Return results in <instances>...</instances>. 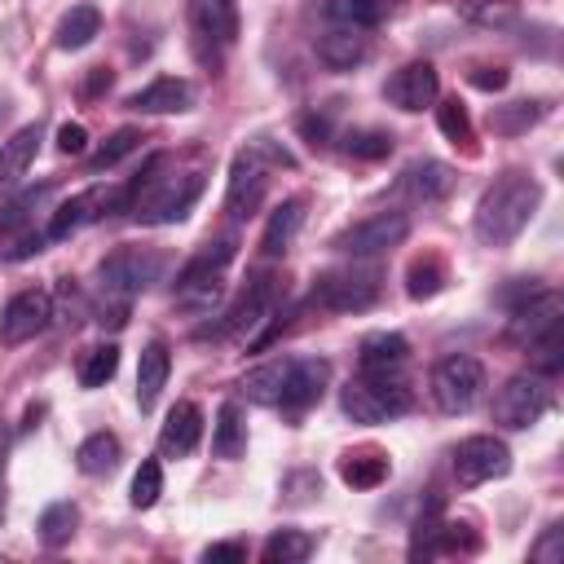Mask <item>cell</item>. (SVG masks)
Returning <instances> with one entry per match:
<instances>
[{"mask_svg": "<svg viewBox=\"0 0 564 564\" xmlns=\"http://www.w3.org/2000/svg\"><path fill=\"white\" fill-rule=\"evenodd\" d=\"M247 449V423H242V410L238 401H225L216 410V427H212V454L216 458H242Z\"/></svg>", "mask_w": 564, "mask_h": 564, "instance_id": "4dcf8cb0", "label": "cell"}, {"mask_svg": "<svg viewBox=\"0 0 564 564\" xmlns=\"http://www.w3.org/2000/svg\"><path fill=\"white\" fill-rule=\"evenodd\" d=\"M441 498L432 494L427 498V511L414 520V533H410V560H427V555H436V538H441Z\"/></svg>", "mask_w": 564, "mask_h": 564, "instance_id": "74e56055", "label": "cell"}, {"mask_svg": "<svg viewBox=\"0 0 564 564\" xmlns=\"http://www.w3.org/2000/svg\"><path fill=\"white\" fill-rule=\"evenodd\" d=\"M247 150H251V154H256L264 167H295V154H291L286 145H278L273 137H256Z\"/></svg>", "mask_w": 564, "mask_h": 564, "instance_id": "f6af8a7d", "label": "cell"}, {"mask_svg": "<svg viewBox=\"0 0 564 564\" xmlns=\"http://www.w3.org/2000/svg\"><path fill=\"white\" fill-rule=\"evenodd\" d=\"M436 93H441V79H436V66H432V62H405V66L392 70L388 84H383V97H388L397 110H405V115L432 106Z\"/></svg>", "mask_w": 564, "mask_h": 564, "instance_id": "5bb4252c", "label": "cell"}, {"mask_svg": "<svg viewBox=\"0 0 564 564\" xmlns=\"http://www.w3.org/2000/svg\"><path fill=\"white\" fill-rule=\"evenodd\" d=\"M159 278H163V256L141 247H119L97 264V286L106 291V300H132Z\"/></svg>", "mask_w": 564, "mask_h": 564, "instance_id": "5b68a950", "label": "cell"}, {"mask_svg": "<svg viewBox=\"0 0 564 564\" xmlns=\"http://www.w3.org/2000/svg\"><path fill=\"white\" fill-rule=\"evenodd\" d=\"M445 282H449V264H445V256H436V251L414 256L410 269H405V295H410V300H432L436 291H445Z\"/></svg>", "mask_w": 564, "mask_h": 564, "instance_id": "83f0119b", "label": "cell"}, {"mask_svg": "<svg viewBox=\"0 0 564 564\" xmlns=\"http://www.w3.org/2000/svg\"><path fill=\"white\" fill-rule=\"evenodd\" d=\"M339 480L348 489H375L388 480V454L383 449H352L339 458Z\"/></svg>", "mask_w": 564, "mask_h": 564, "instance_id": "f546056e", "label": "cell"}, {"mask_svg": "<svg viewBox=\"0 0 564 564\" xmlns=\"http://www.w3.org/2000/svg\"><path fill=\"white\" fill-rule=\"evenodd\" d=\"M326 383H330V361L326 357H286L278 405L282 410H308L313 401H322Z\"/></svg>", "mask_w": 564, "mask_h": 564, "instance_id": "4fadbf2b", "label": "cell"}, {"mask_svg": "<svg viewBox=\"0 0 564 564\" xmlns=\"http://www.w3.org/2000/svg\"><path fill=\"white\" fill-rule=\"evenodd\" d=\"M119 458H123V445H119L115 432H93V436H84L79 449H75V467H79L84 476H106V471L119 467Z\"/></svg>", "mask_w": 564, "mask_h": 564, "instance_id": "f1b7e54d", "label": "cell"}, {"mask_svg": "<svg viewBox=\"0 0 564 564\" xmlns=\"http://www.w3.org/2000/svg\"><path fill=\"white\" fill-rule=\"evenodd\" d=\"M542 115H546V106H542V101H511V106H494L489 123H494V132L516 137V132H529Z\"/></svg>", "mask_w": 564, "mask_h": 564, "instance_id": "d590c367", "label": "cell"}, {"mask_svg": "<svg viewBox=\"0 0 564 564\" xmlns=\"http://www.w3.org/2000/svg\"><path fill=\"white\" fill-rule=\"evenodd\" d=\"M538 203H542V185H538L533 176H524V172H502V176L480 194L476 216H471V229H476V238H480L485 247H511V242L529 229Z\"/></svg>", "mask_w": 564, "mask_h": 564, "instance_id": "6da1fadb", "label": "cell"}, {"mask_svg": "<svg viewBox=\"0 0 564 564\" xmlns=\"http://www.w3.org/2000/svg\"><path fill=\"white\" fill-rule=\"evenodd\" d=\"M159 167H163V154H154L145 163V172L128 185L132 212L145 225H172V220H181L194 207V198L203 194V176L198 172H189V176H159Z\"/></svg>", "mask_w": 564, "mask_h": 564, "instance_id": "7a4b0ae2", "label": "cell"}, {"mask_svg": "<svg viewBox=\"0 0 564 564\" xmlns=\"http://www.w3.org/2000/svg\"><path fill=\"white\" fill-rule=\"evenodd\" d=\"M282 370H286V357H278V361H264V366L247 370V375H242V397H247L251 405H278Z\"/></svg>", "mask_w": 564, "mask_h": 564, "instance_id": "d6a6232c", "label": "cell"}, {"mask_svg": "<svg viewBox=\"0 0 564 564\" xmlns=\"http://www.w3.org/2000/svg\"><path fill=\"white\" fill-rule=\"evenodd\" d=\"M300 225H304V198H282V203L269 212V225H264V238H260L264 260L286 256V247L295 242Z\"/></svg>", "mask_w": 564, "mask_h": 564, "instance_id": "cb8c5ba5", "label": "cell"}, {"mask_svg": "<svg viewBox=\"0 0 564 564\" xmlns=\"http://www.w3.org/2000/svg\"><path fill=\"white\" fill-rule=\"evenodd\" d=\"M106 88H110V70H106V66H93L88 79H84V97L93 101V97H101Z\"/></svg>", "mask_w": 564, "mask_h": 564, "instance_id": "816d5d0a", "label": "cell"}, {"mask_svg": "<svg viewBox=\"0 0 564 564\" xmlns=\"http://www.w3.org/2000/svg\"><path fill=\"white\" fill-rule=\"evenodd\" d=\"M203 441V410L194 401H176L159 427V454L163 458H189Z\"/></svg>", "mask_w": 564, "mask_h": 564, "instance_id": "2e32d148", "label": "cell"}, {"mask_svg": "<svg viewBox=\"0 0 564 564\" xmlns=\"http://www.w3.org/2000/svg\"><path fill=\"white\" fill-rule=\"evenodd\" d=\"M75 524H79V507L75 502H48L40 511V542L44 546H66L75 538Z\"/></svg>", "mask_w": 564, "mask_h": 564, "instance_id": "e575fe53", "label": "cell"}, {"mask_svg": "<svg viewBox=\"0 0 564 564\" xmlns=\"http://www.w3.org/2000/svg\"><path fill=\"white\" fill-rule=\"evenodd\" d=\"M238 560H247V551L238 542H212L203 551V564H238Z\"/></svg>", "mask_w": 564, "mask_h": 564, "instance_id": "f907efd6", "label": "cell"}, {"mask_svg": "<svg viewBox=\"0 0 564 564\" xmlns=\"http://www.w3.org/2000/svg\"><path fill=\"white\" fill-rule=\"evenodd\" d=\"M48 194H53V185H35V189H26L18 203H9V212L0 216V229H4V234H13V229H22V225H31L35 207H40Z\"/></svg>", "mask_w": 564, "mask_h": 564, "instance_id": "7bdbcfd3", "label": "cell"}, {"mask_svg": "<svg viewBox=\"0 0 564 564\" xmlns=\"http://www.w3.org/2000/svg\"><path fill=\"white\" fill-rule=\"evenodd\" d=\"M97 35H101V13H97V4H75V9H66L62 22H57V31H53L57 48H66V53L88 48Z\"/></svg>", "mask_w": 564, "mask_h": 564, "instance_id": "4316f807", "label": "cell"}, {"mask_svg": "<svg viewBox=\"0 0 564 564\" xmlns=\"http://www.w3.org/2000/svg\"><path fill=\"white\" fill-rule=\"evenodd\" d=\"M366 53H370V40H366V31L361 26H330L322 40H317V57L330 66V70H352L357 62H366Z\"/></svg>", "mask_w": 564, "mask_h": 564, "instance_id": "44dd1931", "label": "cell"}, {"mask_svg": "<svg viewBox=\"0 0 564 564\" xmlns=\"http://www.w3.org/2000/svg\"><path fill=\"white\" fill-rule=\"evenodd\" d=\"M295 128H300V137H304L308 145H326V141H330V115L308 110V115L295 119Z\"/></svg>", "mask_w": 564, "mask_h": 564, "instance_id": "7dc6e473", "label": "cell"}, {"mask_svg": "<svg viewBox=\"0 0 564 564\" xmlns=\"http://www.w3.org/2000/svg\"><path fill=\"white\" fill-rule=\"evenodd\" d=\"M308 555H313V538L304 529H273L264 551H260L264 564H300Z\"/></svg>", "mask_w": 564, "mask_h": 564, "instance_id": "836d02e7", "label": "cell"}, {"mask_svg": "<svg viewBox=\"0 0 564 564\" xmlns=\"http://www.w3.org/2000/svg\"><path fill=\"white\" fill-rule=\"evenodd\" d=\"M40 141H44L40 119L26 123V128H18L9 141H0V189H13V185L26 176V167H31L35 150H40Z\"/></svg>", "mask_w": 564, "mask_h": 564, "instance_id": "ffe728a7", "label": "cell"}, {"mask_svg": "<svg viewBox=\"0 0 564 564\" xmlns=\"http://www.w3.org/2000/svg\"><path fill=\"white\" fill-rule=\"evenodd\" d=\"M339 145L352 159H383V154H392V132H383V128H352V132L339 137Z\"/></svg>", "mask_w": 564, "mask_h": 564, "instance_id": "60d3db41", "label": "cell"}, {"mask_svg": "<svg viewBox=\"0 0 564 564\" xmlns=\"http://www.w3.org/2000/svg\"><path fill=\"white\" fill-rule=\"evenodd\" d=\"M4 458H9V432L0 427V471H4Z\"/></svg>", "mask_w": 564, "mask_h": 564, "instance_id": "f5cc1de1", "label": "cell"}, {"mask_svg": "<svg viewBox=\"0 0 564 564\" xmlns=\"http://www.w3.org/2000/svg\"><path fill=\"white\" fill-rule=\"evenodd\" d=\"M560 313H564V304H560V295H555V291H533L524 304H516V308H511L507 339H511V344H520V348H529V344H538L546 330H555V326H560Z\"/></svg>", "mask_w": 564, "mask_h": 564, "instance_id": "9a60e30c", "label": "cell"}, {"mask_svg": "<svg viewBox=\"0 0 564 564\" xmlns=\"http://www.w3.org/2000/svg\"><path fill=\"white\" fill-rule=\"evenodd\" d=\"M137 145H141V128H115V132L97 145V154L88 159V167H93V172H106V167H115L119 159H128Z\"/></svg>", "mask_w": 564, "mask_h": 564, "instance_id": "ab89813d", "label": "cell"}, {"mask_svg": "<svg viewBox=\"0 0 564 564\" xmlns=\"http://www.w3.org/2000/svg\"><path fill=\"white\" fill-rule=\"evenodd\" d=\"M273 278H256L247 291H242V300L225 313V322H220V335H234V330H251V326H260L269 313H273Z\"/></svg>", "mask_w": 564, "mask_h": 564, "instance_id": "603a6c76", "label": "cell"}, {"mask_svg": "<svg viewBox=\"0 0 564 564\" xmlns=\"http://www.w3.org/2000/svg\"><path fill=\"white\" fill-rule=\"evenodd\" d=\"M436 128L445 132V141H454V145H463V150H471V141H476L471 119H467V106H463L458 97L436 101Z\"/></svg>", "mask_w": 564, "mask_h": 564, "instance_id": "8d00e7d4", "label": "cell"}, {"mask_svg": "<svg viewBox=\"0 0 564 564\" xmlns=\"http://www.w3.org/2000/svg\"><path fill=\"white\" fill-rule=\"evenodd\" d=\"M123 203H128V189H106V185L79 189V194H70L66 203H57V212L48 216L44 238H48V242H66L75 229H84L88 220H97V216H106L110 207H123Z\"/></svg>", "mask_w": 564, "mask_h": 564, "instance_id": "9c48e42d", "label": "cell"}, {"mask_svg": "<svg viewBox=\"0 0 564 564\" xmlns=\"http://www.w3.org/2000/svg\"><path fill=\"white\" fill-rule=\"evenodd\" d=\"M410 357V339L397 330H375L357 344V366L361 370H401Z\"/></svg>", "mask_w": 564, "mask_h": 564, "instance_id": "d4e9b609", "label": "cell"}, {"mask_svg": "<svg viewBox=\"0 0 564 564\" xmlns=\"http://www.w3.org/2000/svg\"><path fill=\"white\" fill-rule=\"evenodd\" d=\"M454 189V167L441 163V159H414L401 176H397V189L392 194H405L414 203H436Z\"/></svg>", "mask_w": 564, "mask_h": 564, "instance_id": "e0dca14e", "label": "cell"}, {"mask_svg": "<svg viewBox=\"0 0 564 564\" xmlns=\"http://www.w3.org/2000/svg\"><path fill=\"white\" fill-rule=\"evenodd\" d=\"M560 348H564V330L555 326V330H546V335H542L538 344H529V352H533V366H538L542 375H555V370L564 366Z\"/></svg>", "mask_w": 564, "mask_h": 564, "instance_id": "ee69618b", "label": "cell"}, {"mask_svg": "<svg viewBox=\"0 0 564 564\" xmlns=\"http://www.w3.org/2000/svg\"><path fill=\"white\" fill-rule=\"evenodd\" d=\"M529 560H533V564H560V560H564V524H551V529L542 533V542L529 551Z\"/></svg>", "mask_w": 564, "mask_h": 564, "instance_id": "bcb514c9", "label": "cell"}, {"mask_svg": "<svg viewBox=\"0 0 564 564\" xmlns=\"http://www.w3.org/2000/svg\"><path fill=\"white\" fill-rule=\"evenodd\" d=\"M128 106L141 110V115H181V110L194 106V84L189 79H176V75H159L145 88H137L128 97Z\"/></svg>", "mask_w": 564, "mask_h": 564, "instance_id": "ac0fdd59", "label": "cell"}, {"mask_svg": "<svg viewBox=\"0 0 564 564\" xmlns=\"http://www.w3.org/2000/svg\"><path fill=\"white\" fill-rule=\"evenodd\" d=\"M427 388L441 414H467L485 392V366L471 352H449L432 366Z\"/></svg>", "mask_w": 564, "mask_h": 564, "instance_id": "277c9868", "label": "cell"}, {"mask_svg": "<svg viewBox=\"0 0 564 564\" xmlns=\"http://www.w3.org/2000/svg\"><path fill=\"white\" fill-rule=\"evenodd\" d=\"M551 405V388L538 379V375H511L498 392H494V423L520 432V427H533Z\"/></svg>", "mask_w": 564, "mask_h": 564, "instance_id": "ba28073f", "label": "cell"}, {"mask_svg": "<svg viewBox=\"0 0 564 564\" xmlns=\"http://www.w3.org/2000/svg\"><path fill=\"white\" fill-rule=\"evenodd\" d=\"M234 251H238V238H220V242H207L198 256H189V260L181 264V273H176V286H194V282H220V273H225V264L234 260Z\"/></svg>", "mask_w": 564, "mask_h": 564, "instance_id": "484cf974", "label": "cell"}, {"mask_svg": "<svg viewBox=\"0 0 564 564\" xmlns=\"http://www.w3.org/2000/svg\"><path fill=\"white\" fill-rule=\"evenodd\" d=\"M414 405V392L405 388V379H397V370H361V379H348L339 388V410L352 423H388L401 419Z\"/></svg>", "mask_w": 564, "mask_h": 564, "instance_id": "3957f363", "label": "cell"}, {"mask_svg": "<svg viewBox=\"0 0 564 564\" xmlns=\"http://www.w3.org/2000/svg\"><path fill=\"white\" fill-rule=\"evenodd\" d=\"M115 370H119V348H115V344H97V348H88L84 361H79V383H84V388H101V383L115 379Z\"/></svg>", "mask_w": 564, "mask_h": 564, "instance_id": "f35d334b", "label": "cell"}, {"mask_svg": "<svg viewBox=\"0 0 564 564\" xmlns=\"http://www.w3.org/2000/svg\"><path fill=\"white\" fill-rule=\"evenodd\" d=\"M507 471H511L507 441H498V436H467V441H458V449H454V476H458V485L471 489V485L498 480Z\"/></svg>", "mask_w": 564, "mask_h": 564, "instance_id": "8fae6325", "label": "cell"}, {"mask_svg": "<svg viewBox=\"0 0 564 564\" xmlns=\"http://www.w3.org/2000/svg\"><path fill=\"white\" fill-rule=\"evenodd\" d=\"M159 494H163V467H159V458H145L132 476V507L145 511V507L159 502Z\"/></svg>", "mask_w": 564, "mask_h": 564, "instance_id": "b9f144b4", "label": "cell"}, {"mask_svg": "<svg viewBox=\"0 0 564 564\" xmlns=\"http://www.w3.org/2000/svg\"><path fill=\"white\" fill-rule=\"evenodd\" d=\"M57 150L70 154V159L84 154V150H88V128H84V123H62V128H57Z\"/></svg>", "mask_w": 564, "mask_h": 564, "instance_id": "681fc988", "label": "cell"}, {"mask_svg": "<svg viewBox=\"0 0 564 564\" xmlns=\"http://www.w3.org/2000/svg\"><path fill=\"white\" fill-rule=\"evenodd\" d=\"M507 79H511L507 66H476V70H471V88H480V93H502Z\"/></svg>", "mask_w": 564, "mask_h": 564, "instance_id": "c3c4849f", "label": "cell"}, {"mask_svg": "<svg viewBox=\"0 0 564 564\" xmlns=\"http://www.w3.org/2000/svg\"><path fill=\"white\" fill-rule=\"evenodd\" d=\"M264 189H269V181H264V163H260L251 150H238V154H234V163H229L225 212H229L234 220L256 216V212H260V203H264Z\"/></svg>", "mask_w": 564, "mask_h": 564, "instance_id": "7c38bea8", "label": "cell"}, {"mask_svg": "<svg viewBox=\"0 0 564 564\" xmlns=\"http://www.w3.org/2000/svg\"><path fill=\"white\" fill-rule=\"evenodd\" d=\"M405 238H410V216L405 212H375V216L339 229L330 247L344 251V256H379V251L401 247Z\"/></svg>", "mask_w": 564, "mask_h": 564, "instance_id": "52a82bcc", "label": "cell"}, {"mask_svg": "<svg viewBox=\"0 0 564 564\" xmlns=\"http://www.w3.org/2000/svg\"><path fill=\"white\" fill-rule=\"evenodd\" d=\"M313 300L330 313H366L379 300L375 269H326L313 278Z\"/></svg>", "mask_w": 564, "mask_h": 564, "instance_id": "8992f818", "label": "cell"}, {"mask_svg": "<svg viewBox=\"0 0 564 564\" xmlns=\"http://www.w3.org/2000/svg\"><path fill=\"white\" fill-rule=\"evenodd\" d=\"M388 9H392V0H326V18H330V22H339V26H361V31L379 26V22L388 18Z\"/></svg>", "mask_w": 564, "mask_h": 564, "instance_id": "1f68e13d", "label": "cell"}, {"mask_svg": "<svg viewBox=\"0 0 564 564\" xmlns=\"http://www.w3.org/2000/svg\"><path fill=\"white\" fill-rule=\"evenodd\" d=\"M167 375H172V352L163 339H150L141 348V361H137V405L141 410H154L159 392L167 388Z\"/></svg>", "mask_w": 564, "mask_h": 564, "instance_id": "7402d4cb", "label": "cell"}, {"mask_svg": "<svg viewBox=\"0 0 564 564\" xmlns=\"http://www.w3.org/2000/svg\"><path fill=\"white\" fill-rule=\"evenodd\" d=\"M189 22L198 40L234 44L238 40V0H189Z\"/></svg>", "mask_w": 564, "mask_h": 564, "instance_id": "d6986e66", "label": "cell"}, {"mask_svg": "<svg viewBox=\"0 0 564 564\" xmlns=\"http://www.w3.org/2000/svg\"><path fill=\"white\" fill-rule=\"evenodd\" d=\"M48 322H53V295H48L44 286L18 291V295L0 308V344H4V348H18V344L35 339Z\"/></svg>", "mask_w": 564, "mask_h": 564, "instance_id": "30bf717a", "label": "cell"}]
</instances>
